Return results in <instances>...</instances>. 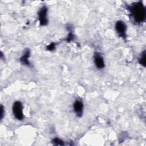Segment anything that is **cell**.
Listing matches in <instances>:
<instances>
[{
  "label": "cell",
  "mask_w": 146,
  "mask_h": 146,
  "mask_svg": "<svg viewBox=\"0 0 146 146\" xmlns=\"http://www.w3.org/2000/svg\"><path fill=\"white\" fill-rule=\"evenodd\" d=\"M29 55H30V52H29V50H27L24 55L21 57L20 60L21 62L22 63H23L25 64H29V61H28V58L29 57Z\"/></svg>",
  "instance_id": "obj_7"
},
{
  "label": "cell",
  "mask_w": 146,
  "mask_h": 146,
  "mask_svg": "<svg viewBox=\"0 0 146 146\" xmlns=\"http://www.w3.org/2000/svg\"><path fill=\"white\" fill-rule=\"evenodd\" d=\"M52 143L55 144V145H63V141L58 139V138H55V139H54L53 140H52Z\"/></svg>",
  "instance_id": "obj_9"
},
{
  "label": "cell",
  "mask_w": 146,
  "mask_h": 146,
  "mask_svg": "<svg viewBox=\"0 0 146 146\" xmlns=\"http://www.w3.org/2000/svg\"><path fill=\"white\" fill-rule=\"evenodd\" d=\"M47 9L46 7L43 6L40 9V11L38 13L39 22H40V24L42 26L46 25L48 22L47 17Z\"/></svg>",
  "instance_id": "obj_4"
},
{
  "label": "cell",
  "mask_w": 146,
  "mask_h": 146,
  "mask_svg": "<svg viewBox=\"0 0 146 146\" xmlns=\"http://www.w3.org/2000/svg\"><path fill=\"white\" fill-rule=\"evenodd\" d=\"M94 62L98 68H102L104 67L103 58L99 53H96L94 55Z\"/></svg>",
  "instance_id": "obj_6"
},
{
  "label": "cell",
  "mask_w": 146,
  "mask_h": 146,
  "mask_svg": "<svg viewBox=\"0 0 146 146\" xmlns=\"http://www.w3.org/2000/svg\"><path fill=\"white\" fill-rule=\"evenodd\" d=\"M73 35L71 34V33H70L69 34V35H68V38H67V41H70V40H72V38H73Z\"/></svg>",
  "instance_id": "obj_11"
},
{
  "label": "cell",
  "mask_w": 146,
  "mask_h": 146,
  "mask_svg": "<svg viewBox=\"0 0 146 146\" xmlns=\"http://www.w3.org/2000/svg\"><path fill=\"white\" fill-rule=\"evenodd\" d=\"M129 10L133 19L138 23L143 22L145 18L146 11L141 1L135 2L129 6Z\"/></svg>",
  "instance_id": "obj_1"
},
{
  "label": "cell",
  "mask_w": 146,
  "mask_h": 146,
  "mask_svg": "<svg viewBox=\"0 0 146 146\" xmlns=\"http://www.w3.org/2000/svg\"><path fill=\"white\" fill-rule=\"evenodd\" d=\"M139 61L141 64L143 65L144 66H145V51L142 53V55L140 58L139 59Z\"/></svg>",
  "instance_id": "obj_8"
},
{
  "label": "cell",
  "mask_w": 146,
  "mask_h": 146,
  "mask_svg": "<svg viewBox=\"0 0 146 146\" xmlns=\"http://www.w3.org/2000/svg\"><path fill=\"white\" fill-rule=\"evenodd\" d=\"M3 107L1 106V118L2 119L3 117Z\"/></svg>",
  "instance_id": "obj_12"
},
{
  "label": "cell",
  "mask_w": 146,
  "mask_h": 146,
  "mask_svg": "<svg viewBox=\"0 0 146 146\" xmlns=\"http://www.w3.org/2000/svg\"><path fill=\"white\" fill-rule=\"evenodd\" d=\"M83 103L80 100H76L74 104V111L78 116H81L83 113Z\"/></svg>",
  "instance_id": "obj_5"
},
{
  "label": "cell",
  "mask_w": 146,
  "mask_h": 146,
  "mask_svg": "<svg viewBox=\"0 0 146 146\" xmlns=\"http://www.w3.org/2000/svg\"><path fill=\"white\" fill-rule=\"evenodd\" d=\"M13 112L14 116L18 120H22L23 118L22 111V105L20 102H15L13 106Z\"/></svg>",
  "instance_id": "obj_2"
},
{
  "label": "cell",
  "mask_w": 146,
  "mask_h": 146,
  "mask_svg": "<svg viewBox=\"0 0 146 146\" xmlns=\"http://www.w3.org/2000/svg\"><path fill=\"white\" fill-rule=\"evenodd\" d=\"M126 25L123 21H117L115 25V29L120 36L123 38L126 36Z\"/></svg>",
  "instance_id": "obj_3"
},
{
  "label": "cell",
  "mask_w": 146,
  "mask_h": 146,
  "mask_svg": "<svg viewBox=\"0 0 146 146\" xmlns=\"http://www.w3.org/2000/svg\"><path fill=\"white\" fill-rule=\"evenodd\" d=\"M55 43H51L50 44H49V45L47 47V49L48 50L51 51V50H54V49L55 48Z\"/></svg>",
  "instance_id": "obj_10"
}]
</instances>
